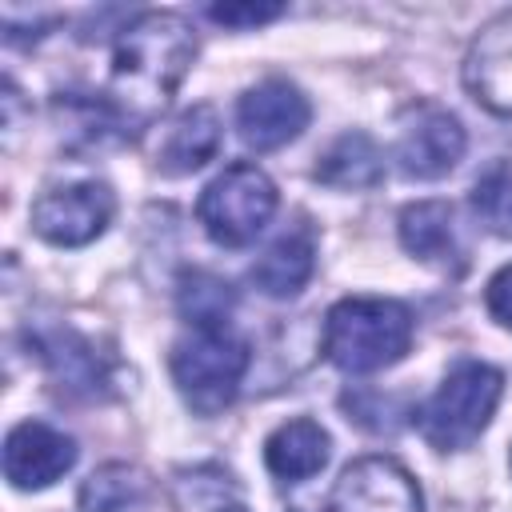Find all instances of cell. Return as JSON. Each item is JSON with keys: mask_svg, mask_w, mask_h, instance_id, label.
Returning <instances> with one entry per match:
<instances>
[{"mask_svg": "<svg viewBox=\"0 0 512 512\" xmlns=\"http://www.w3.org/2000/svg\"><path fill=\"white\" fill-rule=\"evenodd\" d=\"M196 36L172 12L136 16L112 52V96L120 116H152L168 104L184 72L192 68Z\"/></svg>", "mask_w": 512, "mask_h": 512, "instance_id": "6da1fadb", "label": "cell"}, {"mask_svg": "<svg viewBox=\"0 0 512 512\" xmlns=\"http://www.w3.org/2000/svg\"><path fill=\"white\" fill-rule=\"evenodd\" d=\"M412 344V312L388 296H348L324 320V356L340 372H380L404 360Z\"/></svg>", "mask_w": 512, "mask_h": 512, "instance_id": "7a4b0ae2", "label": "cell"}, {"mask_svg": "<svg viewBox=\"0 0 512 512\" xmlns=\"http://www.w3.org/2000/svg\"><path fill=\"white\" fill-rule=\"evenodd\" d=\"M248 364H252V352L228 324L192 328L172 348V380L184 404L200 416H216L236 400Z\"/></svg>", "mask_w": 512, "mask_h": 512, "instance_id": "3957f363", "label": "cell"}, {"mask_svg": "<svg viewBox=\"0 0 512 512\" xmlns=\"http://www.w3.org/2000/svg\"><path fill=\"white\" fill-rule=\"evenodd\" d=\"M500 388H504V376L492 364L460 360L416 412L424 440L440 452L468 448L492 420V412L500 404Z\"/></svg>", "mask_w": 512, "mask_h": 512, "instance_id": "277c9868", "label": "cell"}, {"mask_svg": "<svg viewBox=\"0 0 512 512\" xmlns=\"http://www.w3.org/2000/svg\"><path fill=\"white\" fill-rule=\"evenodd\" d=\"M200 224L224 248L252 244L276 212V184L256 164L224 168L200 196Z\"/></svg>", "mask_w": 512, "mask_h": 512, "instance_id": "5b68a950", "label": "cell"}, {"mask_svg": "<svg viewBox=\"0 0 512 512\" xmlns=\"http://www.w3.org/2000/svg\"><path fill=\"white\" fill-rule=\"evenodd\" d=\"M112 212H116V200H112L108 184L84 180V184L44 192L32 204V228H36V236H44L56 248H80L108 228Z\"/></svg>", "mask_w": 512, "mask_h": 512, "instance_id": "8992f818", "label": "cell"}, {"mask_svg": "<svg viewBox=\"0 0 512 512\" xmlns=\"http://www.w3.org/2000/svg\"><path fill=\"white\" fill-rule=\"evenodd\" d=\"M328 512H420V488L392 456H364L340 472Z\"/></svg>", "mask_w": 512, "mask_h": 512, "instance_id": "52a82bcc", "label": "cell"}, {"mask_svg": "<svg viewBox=\"0 0 512 512\" xmlns=\"http://www.w3.org/2000/svg\"><path fill=\"white\" fill-rule=\"evenodd\" d=\"M308 116H312V108H308L304 92L288 80H260L236 104L240 140L256 152H272V148H284L288 140H296L308 128Z\"/></svg>", "mask_w": 512, "mask_h": 512, "instance_id": "ba28073f", "label": "cell"}, {"mask_svg": "<svg viewBox=\"0 0 512 512\" xmlns=\"http://www.w3.org/2000/svg\"><path fill=\"white\" fill-rule=\"evenodd\" d=\"M76 464V440L52 424L24 420L4 440V476L16 488H48Z\"/></svg>", "mask_w": 512, "mask_h": 512, "instance_id": "9c48e42d", "label": "cell"}, {"mask_svg": "<svg viewBox=\"0 0 512 512\" xmlns=\"http://www.w3.org/2000/svg\"><path fill=\"white\" fill-rule=\"evenodd\" d=\"M464 148H468V140H464L460 120L444 108H424L404 128V136L396 144V164L412 180H436L460 164Z\"/></svg>", "mask_w": 512, "mask_h": 512, "instance_id": "30bf717a", "label": "cell"}, {"mask_svg": "<svg viewBox=\"0 0 512 512\" xmlns=\"http://www.w3.org/2000/svg\"><path fill=\"white\" fill-rule=\"evenodd\" d=\"M464 80L480 104L512 116V12L496 16L472 44Z\"/></svg>", "mask_w": 512, "mask_h": 512, "instance_id": "8fae6325", "label": "cell"}, {"mask_svg": "<svg viewBox=\"0 0 512 512\" xmlns=\"http://www.w3.org/2000/svg\"><path fill=\"white\" fill-rule=\"evenodd\" d=\"M312 272H316V240L312 228L300 224L264 248V256L252 264V284L272 300H288L312 280Z\"/></svg>", "mask_w": 512, "mask_h": 512, "instance_id": "7c38bea8", "label": "cell"}, {"mask_svg": "<svg viewBox=\"0 0 512 512\" xmlns=\"http://www.w3.org/2000/svg\"><path fill=\"white\" fill-rule=\"evenodd\" d=\"M328 448H332V440H328V432L316 424V420H288V424H280L268 440H264V464H268V472L272 476H280V480H308V476H316L324 464H328Z\"/></svg>", "mask_w": 512, "mask_h": 512, "instance_id": "4fadbf2b", "label": "cell"}, {"mask_svg": "<svg viewBox=\"0 0 512 512\" xmlns=\"http://www.w3.org/2000/svg\"><path fill=\"white\" fill-rule=\"evenodd\" d=\"M220 148V116L212 104H192L188 112L176 116V124L168 128L156 164L172 176L196 172L204 160H212V152Z\"/></svg>", "mask_w": 512, "mask_h": 512, "instance_id": "5bb4252c", "label": "cell"}, {"mask_svg": "<svg viewBox=\"0 0 512 512\" xmlns=\"http://www.w3.org/2000/svg\"><path fill=\"white\" fill-rule=\"evenodd\" d=\"M384 176V156L372 144V136L364 132H344L316 164V180H324L328 188H372Z\"/></svg>", "mask_w": 512, "mask_h": 512, "instance_id": "9a60e30c", "label": "cell"}, {"mask_svg": "<svg viewBox=\"0 0 512 512\" xmlns=\"http://www.w3.org/2000/svg\"><path fill=\"white\" fill-rule=\"evenodd\" d=\"M400 240L412 256L420 260H448L456 256V236H452V208L440 200L408 204L400 212Z\"/></svg>", "mask_w": 512, "mask_h": 512, "instance_id": "2e32d148", "label": "cell"}, {"mask_svg": "<svg viewBox=\"0 0 512 512\" xmlns=\"http://www.w3.org/2000/svg\"><path fill=\"white\" fill-rule=\"evenodd\" d=\"M144 496V480L128 464H104L80 484V512H124Z\"/></svg>", "mask_w": 512, "mask_h": 512, "instance_id": "e0dca14e", "label": "cell"}, {"mask_svg": "<svg viewBox=\"0 0 512 512\" xmlns=\"http://www.w3.org/2000/svg\"><path fill=\"white\" fill-rule=\"evenodd\" d=\"M180 500L188 504V512H248L244 492L236 488V480L220 468H192L180 472L176 480Z\"/></svg>", "mask_w": 512, "mask_h": 512, "instance_id": "ac0fdd59", "label": "cell"}, {"mask_svg": "<svg viewBox=\"0 0 512 512\" xmlns=\"http://www.w3.org/2000/svg\"><path fill=\"white\" fill-rule=\"evenodd\" d=\"M44 360L52 364V372L68 384V388H96L100 384V364L88 340H80L76 332H52L48 340H40Z\"/></svg>", "mask_w": 512, "mask_h": 512, "instance_id": "d6986e66", "label": "cell"}, {"mask_svg": "<svg viewBox=\"0 0 512 512\" xmlns=\"http://www.w3.org/2000/svg\"><path fill=\"white\" fill-rule=\"evenodd\" d=\"M232 304H236V296H232V288H228L220 276L192 272V276H184V284H180V312L192 320V328L228 324Z\"/></svg>", "mask_w": 512, "mask_h": 512, "instance_id": "ffe728a7", "label": "cell"}, {"mask_svg": "<svg viewBox=\"0 0 512 512\" xmlns=\"http://www.w3.org/2000/svg\"><path fill=\"white\" fill-rule=\"evenodd\" d=\"M476 212L484 216L488 228L512 236V172L508 168H496L492 176H484L476 184Z\"/></svg>", "mask_w": 512, "mask_h": 512, "instance_id": "44dd1931", "label": "cell"}, {"mask_svg": "<svg viewBox=\"0 0 512 512\" xmlns=\"http://www.w3.org/2000/svg\"><path fill=\"white\" fill-rule=\"evenodd\" d=\"M284 8L280 4H212L208 16L224 28H256V24H268L276 20Z\"/></svg>", "mask_w": 512, "mask_h": 512, "instance_id": "7402d4cb", "label": "cell"}, {"mask_svg": "<svg viewBox=\"0 0 512 512\" xmlns=\"http://www.w3.org/2000/svg\"><path fill=\"white\" fill-rule=\"evenodd\" d=\"M484 304H488V312H492L504 328H512V264H508V268H500V272L488 280Z\"/></svg>", "mask_w": 512, "mask_h": 512, "instance_id": "603a6c76", "label": "cell"}]
</instances>
